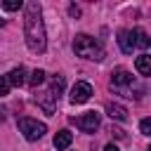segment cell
Listing matches in <instances>:
<instances>
[{"label": "cell", "mask_w": 151, "mask_h": 151, "mask_svg": "<svg viewBox=\"0 0 151 151\" xmlns=\"http://www.w3.org/2000/svg\"><path fill=\"white\" fill-rule=\"evenodd\" d=\"M24 38L31 52H45L47 47V35H45V24H42V9L35 0L26 2L24 7Z\"/></svg>", "instance_id": "1"}, {"label": "cell", "mask_w": 151, "mask_h": 151, "mask_svg": "<svg viewBox=\"0 0 151 151\" xmlns=\"http://www.w3.org/2000/svg\"><path fill=\"white\" fill-rule=\"evenodd\" d=\"M73 50H76V54L83 57V59H92V61H101V59H104V47H101L94 38H90V35H85V33L76 35Z\"/></svg>", "instance_id": "2"}, {"label": "cell", "mask_w": 151, "mask_h": 151, "mask_svg": "<svg viewBox=\"0 0 151 151\" xmlns=\"http://www.w3.org/2000/svg\"><path fill=\"white\" fill-rule=\"evenodd\" d=\"M19 132H21L28 142H35V139H40V137L47 132V125L33 120V118H19Z\"/></svg>", "instance_id": "3"}, {"label": "cell", "mask_w": 151, "mask_h": 151, "mask_svg": "<svg viewBox=\"0 0 151 151\" xmlns=\"http://www.w3.org/2000/svg\"><path fill=\"white\" fill-rule=\"evenodd\" d=\"M71 123H76V127H80L83 132H94L99 127V113L97 111H87L78 118H71Z\"/></svg>", "instance_id": "4"}, {"label": "cell", "mask_w": 151, "mask_h": 151, "mask_svg": "<svg viewBox=\"0 0 151 151\" xmlns=\"http://www.w3.org/2000/svg\"><path fill=\"white\" fill-rule=\"evenodd\" d=\"M92 97V85L90 83H85V80H80V83H76L73 87H71V104H85L87 99Z\"/></svg>", "instance_id": "5"}, {"label": "cell", "mask_w": 151, "mask_h": 151, "mask_svg": "<svg viewBox=\"0 0 151 151\" xmlns=\"http://www.w3.org/2000/svg\"><path fill=\"white\" fill-rule=\"evenodd\" d=\"M132 83H134L132 73L125 71V68H116V71L111 73V87H116V90H125V87H130Z\"/></svg>", "instance_id": "6"}, {"label": "cell", "mask_w": 151, "mask_h": 151, "mask_svg": "<svg viewBox=\"0 0 151 151\" xmlns=\"http://www.w3.org/2000/svg\"><path fill=\"white\" fill-rule=\"evenodd\" d=\"M35 101H38V106L47 113V116H52L54 113V109H57V101H59V97L54 94V92H50V90H45V92H40L38 97H35Z\"/></svg>", "instance_id": "7"}, {"label": "cell", "mask_w": 151, "mask_h": 151, "mask_svg": "<svg viewBox=\"0 0 151 151\" xmlns=\"http://www.w3.org/2000/svg\"><path fill=\"white\" fill-rule=\"evenodd\" d=\"M118 45H120V50L125 54H132V50H134V33L132 31H120L118 33Z\"/></svg>", "instance_id": "8"}, {"label": "cell", "mask_w": 151, "mask_h": 151, "mask_svg": "<svg viewBox=\"0 0 151 151\" xmlns=\"http://www.w3.org/2000/svg\"><path fill=\"white\" fill-rule=\"evenodd\" d=\"M71 142H73V134H71L68 130H59V132L54 134V149H57V151L68 149V146H71Z\"/></svg>", "instance_id": "9"}, {"label": "cell", "mask_w": 151, "mask_h": 151, "mask_svg": "<svg viewBox=\"0 0 151 151\" xmlns=\"http://www.w3.org/2000/svg\"><path fill=\"white\" fill-rule=\"evenodd\" d=\"M106 113L111 116V118H116V120H125L127 118V109L125 106H120V104H106Z\"/></svg>", "instance_id": "10"}, {"label": "cell", "mask_w": 151, "mask_h": 151, "mask_svg": "<svg viewBox=\"0 0 151 151\" xmlns=\"http://www.w3.org/2000/svg\"><path fill=\"white\" fill-rule=\"evenodd\" d=\"M5 78H7L9 87H12V85H14V87H19V85H24V80H26V78H24V68H21V66H19V68H12Z\"/></svg>", "instance_id": "11"}, {"label": "cell", "mask_w": 151, "mask_h": 151, "mask_svg": "<svg viewBox=\"0 0 151 151\" xmlns=\"http://www.w3.org/2000/svg\"><path fill=\"white\" fill-rule=\"evenodd\" d=\"M134 66H137V71H139L142 76H151V57H149V54H142V57H137Z\"/></svg>", "instance_id": "12"}, {"label": "cell", "mask_w": 151, "mask_h": 151, "mask_svg": "<svg viewBox=\"0 0 151 151\" xmlns=\"http://www.w3.org/2000/svg\"><path fill=\"white\" fill-rule=\"evenodd\" d=\"M134 47H142V50H146V47H149V38H146V33H144L142 28H137V31H134Z\"/></svg>", "instance_id": "13"}, {"label": "cell", "mask_w": 151, "mask_h": 151, "mask_svg": "<svg viewBox=\"0 0 151 151\" xmlns=\"http://www.w3.org/2000/svg\"><path fill=\"white\" fill-rule=\"evenodd\" d=\"M28 83H31L33 87L42 85V83H45V71H42V68H35V71L31 73V80H28Z\"/></svg>", "instance_id": "14"}, {"label": "cell", "mask_w": 151, "mask_h": 151, "mask_svg": "<svg viewBox=\"0 0 151 151\" xmlns=\"http://www.w3.org/2000/svg\"><path fill=\"white\" fill-rule=\"evenodd\" d=\"M50 92H54L57 97L64 92V78H61V76H54V78H52V87H50Z\"/></svg>", "instance_id": "15"}, {"label": "cell", "mask_w": 151, "mask_h": 151, "mask_svg": "<svg viewBox=\"0 0 151 151\" xmlns=\"http://www.w3.org/2000/svg\"><path fill=\"white\" fill-rule=\"evenodd\" d=\"M21 7V0H7V2H2V9H7V12H17Z\"/></svg>", "instance_id": "16"}, {"label": "cell", "mask_w": 151, "mask_h": 151, "mask_svg": "<svg viewBox=\"0 0 151 151\" xmlns=\"http://www.w3.org/2000/svg\"><path fill=\"white\" fill-rule=\"evenodd\" d=\"M9 94V83L5 76H0V97H7Z\"/></svg>", "instance_id": "17"}, {"label": "cell", "mask_w": 151, "mask_h": 151, "mask_svg": "<svg viewBox=\"0 0 151 151\" xmlns=\"http://www.w3.org/2000/svg\"><path fill=\"white\" fill-rule=\"evenodd\" d=\"M139 130H142V134H151V120L144 118V120L139 123Z\"/></svg>", "instance_id": "18"}, {"label": "cell", "mask_w": 151, "mask_h": 151, "mask_svg": "<svg viewBox=\"0 0 151 151\" xmlns=\"http://www.w3.org/2000/svg\"><path fill=\"white\" fill-rule=\"evenodd\" d=\"M68 14H71V17H78V14H80V9H78L76 5H71V7H68Z\"/></svg>", "instance_id": "19"}, {"label": "cell", "mask_w": 151, "mask_h": 151, "mask_svg": "<svg viewBox=\"0 0 151 151\" xmlns=\"http://www.w3.org/2000/svg\"><path fill=\"white\" fill-rule=\"evenodd\" d=\"M104 151H120V149H118V146H113V144H106V146H104Z\"/></svg>", "instance_id": "20"}, {"label": "cell", "mask_w": 151, "mask_h": 151, "mask_svg": "<svg viewBox=\"0 0 151 151\" xmlns=\"http://www.w3.org/2000/svg\"><path fill=\"white\" fill-rule=\"evenodd\" d=\"M5 113H7V111H5V109H2V106H0V123H2V120H5Z\"/></svg>", "instance_id": "21"}, {"label": "cell", "mask_w": 151, "mask_h": 151, "mask_svg": "<svg viewBox=\"0 0 151 151\" xmlns=\"http://www.w3.org/2000/svg\"><path fill=\"white\" fill-rule=\"evenodd\" d=\"M0 26H2V19H0Z\"/></svg>", "instance_id": "22"}]
</instances>
